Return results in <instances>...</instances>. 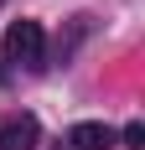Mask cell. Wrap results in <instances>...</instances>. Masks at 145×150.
Returning a JSON list of instances; mask_svg holds the SVG:
<instances>
[{
  "label": "cell",
  "instance_id": "3",
  "mask_svg": "<svg viewBox=\"0 0 145 150\" xmlns=\"http://www.w3.org/2000/svg\"><path fill=\"white\" fill-rule=\"evenodd\" d=\"M109 145H114V129L99 119H83L68 129V150H109Z\"/></svg>",
  "mask_w": 145,
  "mask_h": 150
},
{
  "label": "cell",
  "instance_id": "2",
  "mask_svg": "<svg viewBox=\"0 0 145 150\" xmlns=\"http://www.w3.org/2000/svg\"><path fill=\"white\" fill-rule=\"evenodd\" d=\"M36 140H42L36 114H11L0 124V150H36Z\"/></svg>",
  "mask_w": 145,
  "mask_h": 150
},
{
  "label": "cell",
  "instance_id": "1",
  "mask_svg": "<svg viewBox=\"0 0 145 150\" xmlns=\"http://www.w3.org/2000/svg\"><path fill=\"white\" fill-rule=\"evenodd\" d=\"M5 62L26 67V73L47 67V36H42L36 21H11V31H5Z\"/></svg>",
  "mask_w": 145,
  "mask_h": 150
},
{
  "label": "cell",
  "instance_id": "4",
  "mask_svg": "<svg viewBox=\"0 0 145 150\" xmlns=\"http://www.w3.org/2000/svg\"><path fill=\"white\" fill-rule=\"evenodd\" d=\"M124 150H145V124H124Z\"/></svg>",
  "mask_w": 145,
  "mask_h": 150
}]
</instances>
